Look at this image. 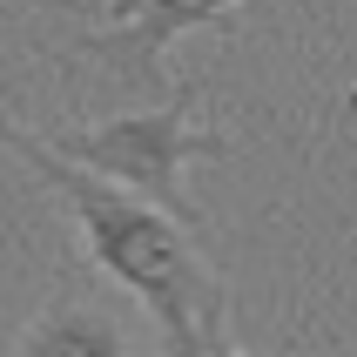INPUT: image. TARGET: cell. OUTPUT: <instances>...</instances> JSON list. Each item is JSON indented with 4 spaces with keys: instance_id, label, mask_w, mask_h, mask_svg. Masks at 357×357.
<instances>
[{
    "instance_id": "277c9868",
    "label": "cell",
    "mask_w": 357,
    "mask_h": 357,
    "mask_svg": "<svg viewBox=\"0 0 357 357\" xmlns=\"http://www.w3.org/2000/svg\"><path fill=\"white\" fill-rule=\"evenodd\" d=\"M14 351L20 357H135V331L101 297L95 263L75 257V263H61L47 303L14 331Z\"/></svg>"
},
{
    "instance_id": "6da1fadb",
    "label": "cell",
    "mask_w": 357,
    "mask_h": 357,
    "mask_svg": "<svg viewBox=\"0 0 357 357\" xmlns=\"http://www.w3.org/2000/svg\"><path fill=\"white\" fill-rule=\"evenodd\" d=\"M0 142L61 196V209L81 229V257L95 263V277L128 290L135 310L155 324V337L176 357H229L236 351L229 283L216 277V263L202 257V243H196L202 229L169 216L162 202H149L135 189L68 162L47 135H34V128H20L7 115H0Z\"/></svg>"
},
{
    "instance_id": "8992f818",
    "label": "cell",
    "mask_w": 357,
    "mask_h": 357,
    "mask_svg": "<svg viewBox=\"0 0 357 357\" xmlns=\"http://www.w3.org/2000/svg\"><path fill=\"white\" fill-rule=\"evenodd\" d=\"M128 14V0H108V7H101V20H121Z\"/></svg>"
},
{
    "instance_id": "3957f363",
    "label": "cell",
    "mask_w": 357,
    "mask_h": 357,
    "mask_svg": "<svg viewBox=\"0 0 357 357\" xmlns=\"http://www.w3.org/2000/svg\"><path fill=\"white\" fill-rule=\"evenodd\" d=\"M243 14V0H128V14L108 20L101 34L81 40V54L115 68L121 81H135L142 95H162L169 88V47L182 34H202V27H229Z\"/></svg>"
},
{
    "instance_id": "5b68a950",
    "label": "cell",
    "mask_w": 357,
    "mask_h": 357,
    "mask_svg": "<svg viewBox=\"0 0 357 357\" xmlns=\"http://www.w3.org/2000/svg\"><path fill=\"white\" fill-rule=\"evenodd\" d=\"M7 7H61V14H101L95 0H0V14Z\"/></svg>"
},
{
    "instance_id": "7a4b0ae2",
    "label": "cell",
    "mask_w": 357,
    "mask_h": 357,
    "mask_svg": "<svg viewBox=\"0 0 357 357\" xmlns=\"http://www.w3.org/2000/svg\"><path fill=\"white\" fill-rule=\"evenodd\" d=\"M196 81H182L176 95H162L155 108H135V115H108L88 121V128H54V149L95 176L135 189V196L162 202L169 216H182L189 229H202L196 202H189V162H222L229 155V135L222 128H196Z\"/></svg>"
}]
</instances>
